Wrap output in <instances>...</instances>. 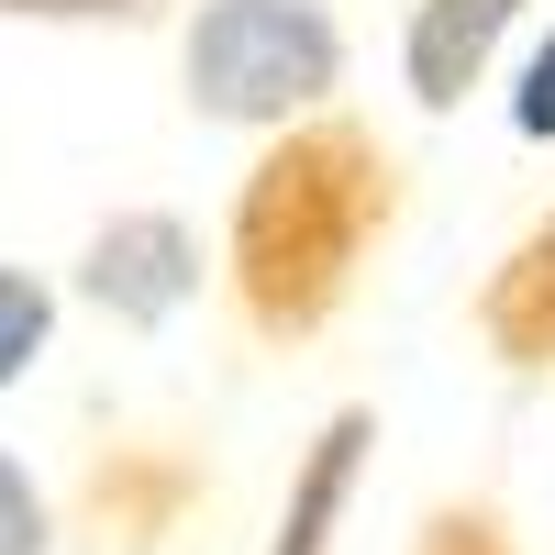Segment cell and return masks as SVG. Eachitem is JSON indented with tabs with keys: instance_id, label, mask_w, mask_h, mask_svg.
<instances>
[{
	"instance_id": "7",
	"label": "cell",
	"mask_w": 555,
	"mask_h": 555,
	"mask_svg": "<svg viewBox=\"0 0 555 555\" xmlns=\"http://www.w3.org/2000/svg\"><path fill=\"white\" fill-rule=\"evenodd\" d=\"M44 334H56V289H44V278H23V267H0V389H12L23 366L44 356Z\"/></svg>"
},
{
	"instance_id": "5",
	"label": "cell",
	"mask_w": 555,
	"mask_h": 555,
	"mask_svg": "<svg viewBox=\"0 0 555 555\" xmlns=\"http://www.w3.org/2000/svg\"><path fill=\"white\" fill-rule=\"evenodd\" d=\"M478 334L512 366H555V211L500 256V278L478 289Z\"/></svg>"
},
{
	"instance_id": "8",
	"label": "cell",
	"mask_w": 555,
	"mask_h": 555,
	"mask_svg": "<svg viewBox=\"0 0 555 555\" xmlns=\"http://www.w3.org/2000/svg\"><path fill=\"white\" fill-rule=\"evenodd\" d=\"M0 555H44V489L0 455Z\"/></svg>"
},
{
	"instance_id": "3",
	"label": "cell",
	"mask_w": 555,
	"mask_h": 555,
	"mask_svg": "<svg viewBox=\"0 0 555 555\" xmlns=\"http://www.w3.org/2000/svg\"><path fill=\"white\" fill-rule=\"evenodd\" d=\"M78 289L101 300L112 322H167V311H190V289H201V234L178 211H112L101 234H89V256H78Z\"/></svg>"
},
{
	"instance_id": "1",
	"label": "cell",
	"mask_w": 555,
	"mask_h": 555,
	"mask_svg": "<svg viewBox=\"0 0 555 555\" xmlns=\"http://www.w3.org/2000/svg\"><path fill=\"white\" fill-rule=\"evenodd\" d=\"M389 222V156L356 122H300L256 156L234 201V289L256 334H311L345 300L366 234Z\"/></svg>"
},
{
	"instance_id": "9",
	"label": "cell",
	"mask_w": 555,
	"mask_h": 555,
	"mask_svg": "<svg viewBox=\"0 0 555 555\" xmlns=\"http://www.w3.org/2000/svg\"><path fill=\"white\" fill-rule=\"evenodd\" d=\"M423 555H512V544H500V522H489V512H444V522L423 533Z\"/></svg>"
},
{
	"instance_id": "11",
	"label": "cell",
	"mask_w": 555,
	"mask_h": 555,
	"mask_svg": "<svg viewBox=\"0 0 555 555\" xmlns=\"http://www.w3.org/2000/svg\"><path fill=\"white\" fill-rule=\"evenodd\" d=\"M0 12H34V23H122L145 0H0Z\"/></svg>"
},
{
	"instance_id": "6",
	"label": "cell",
	"mask_w": 555,
	"mask_h": 555,
	"mask_svg": "<svg viewBox=\"0 0 555 555\" xmlns=\"http://www.w3.org/2000/svg\"><path fill=\"white\" fill-rule=\"evenodd\" d=\"M366 411H334L322 423V444H311V467H300V489H289V512H278V544L267 555H322L334 544V512H345V489H356V455H366Z\"/></svg>"
},
{
	"instance_id": "10",
	"label": "cell",
	"mask_w": 555,
	"mask_h": 555,
	"mask_svg": "<svg viewBox=\"0 0 555 555\" xmlns=\"http://www.w3.org/2000/svg\"><path fill=\"white\" fill-rule=\"evenodd\" d=\"M512 122H522V133H555V44L522 67V101H512Z\"/></svg>"
},
{
	"instance_id": "2",
	"label": "cell",
	"mask_w": 555,
	"mask_h": 555,
	"mask_svg": "<svg viewBox=\"0 0 555 555\" xmlns=\"http://www.w3.org/2000/svg\"><path fill=\"white\" fill-rule=\"evenodd\" d=\"M178 67H190V112L300 133V112L345 78V34L322 0H201Z\"/></svg>"
},
{
	"instance_id": "4",
	"label": "cell",
	"mask_w": 555,
	"mask_h": 555,
	"mask_svg": "<svg viewBox=\"0 0 555 555\" xmlns=\"http://www.w3.org/2000/svg\"><path fill=\"white\" fill-rule=\"evenodd\" d=\"M522 23V0H423L400 34V78H411V101L423 112H455L478 89V67L500 56V34Z\"/></svg>"
}]
</instances>
